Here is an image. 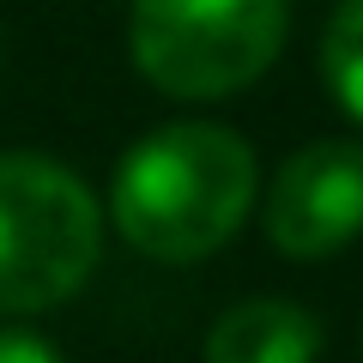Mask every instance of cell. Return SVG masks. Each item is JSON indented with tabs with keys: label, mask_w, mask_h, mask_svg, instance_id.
Instances as JSON below:
<instances>
[{
	"label": "cell",
	"mask_w": 363,
	"mask_h": 363,
	"mask_svg": "<svg viewBox=\"0 0 363 363\" xmlns=\"http://www.w3.org/2000/svg\"><path fill=\"white\" fill-rule=\"evenodd\" d=\"M248 206H255V152L212 121H176L145 133L121 157L109 188L116 230L140 255L169 267L218 255L242 230Z\"/></svg>",
	"instance_id": "obj_1"
},
{
	"label": "cell",
	"mask_w": 363,
	"mask_h": 363,
	"mask_svg": "<svg viewBox=\"0 0 363 363\" xmlns=\"http://www.w3.org/2000/svg\"><path fill=\"white\" fill-rule=\"evenodd\" d=\"M104 218L67 164L0 152V315H43L97 267Z\"/></svg>",
	"instance_id": "obj_2"
},
{
	"label": "cell",
	"mask_w": 363,
	"mask_h": 363,
	"mask_svg": "<svg viewBox=\"0 0 363 363\" xmlns=\"http://www.w3.org/2000/svg\"><path fill=\"white\" fill-rule=\"evenodd\" d=\"M285 43V0H133V61L169 97H230Z\"/></svg>",
	"instance_id": "obj_3"
},
{
	"label": "cell",
	"mask_w": 363,
	"mask_h": 363,
	"mask_svg": "<svg viewBox=\"0 0 363 363\" xmlns=\"http://www.w3.org/2000/svg\"><path fill=\"white\" fill-rule=\"evenodd\" d=\"M267 236L291 260H327L363 236V145L315 140L279 169L267 194Z\"/></svg>",
	"instance_id": "obj_4"
},
{
	"label": "cell",
	"mask_w": 363,
	"mask_h": 363,
	"mask_svg": "<svg viewBox=\"0 0 363 363\" xmlns=\"http://www.w3.org/2000/svg\"><path fill=\"white\" fill-rule=\"evenodd\" d=\"M321 321L285 297H248L224 309L206 333V363H315Z\"/></svg>",
	"instance_id": "obj_5"
},
{
	"label": "cell",
	"mask_w": 363,
	"mask_h": 363,
	"mask_svg": "<svg viewBox=\"0 0 363 363\" xmlns=\"http://www.w3.org/2000/svg\"><path fill=\"white\" fill-rule=\"evenodd\" d=\"M321 73L333 85V97L363 121V0H345L327 25L321 43Z\"/></svg>",
	"instance_id": "obj_6"
},
{
	"label": "cell",
	"mask_w": 363,
	"mask_h": 363,
	"mask_svg": "<svg viewBox=\"0 0 363 363\" xmlns=\"http://www.w3.org/2000/svg\"><path fill=\"white\" fill-rule=\"evenodd\" d=\"M0 363H67V357H61V351H55L43 333L6 327V333H0Z\"/></svg>",
	"instance_id": "obj_7"
},
{
	"label": "cell",
	"mask_w": 363,
	"mask_h": 363,
	"mask_svg": "<svg viewBox=\"0 0 363 363\" xmlns=\"http://www.w3.org/2000/svg\"><path fill=\"white\" fill-rule=\"evenodd\" d=\"M0 61H6V37H0Z\"/></svg>",
	"instance_id": "obj_8"
}]
</instances>
